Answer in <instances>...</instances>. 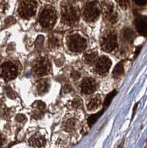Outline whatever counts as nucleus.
Segmentation results:
<instances>
[{"label": "nucleus", "instance_id": "obj_28", "mask_svg": "<svg viewBox=\"0 0 147 148\" xmlns=\"http://www.w3.org/2000/svg\"><path fill=\"white\" fill-rule=\"evenodd\" d=\"M135 4L140 6H144L147 4V0H134Z\"/></svg>", "mask_w": 147, "mask_h": 148}, {"label": "nucleus", "instance_id": "obj_1", "mask_svg": "<svg viewBox=\"0 0 147 148\" xmlns=\"http://www.w3.org/2000/svg\"><path fill=\"white\" fill-rule=\"evenodd\" d=\"M62 16L64 23L74 25L79 19V9L71 4L64 5L62 8Z\"/></svg>", "mask_w": 147, "mask_h": 148}, {"label": "nucleus", "instance_id": "obj_3", "mask_svg": "<svg viewBox=\"0 0 147 148\" xmlns=\"http://www.w3.org/2000/svg\"><path fill=\"white\" fill-rule=\"evenodd\" d=\"M37 4L34 0H25L21 2L18 9V15L24 18H29L36 14Z\"/></svg>", "mask_w": 147, "mask_h": 148}, {"label": "nucleus", "instance_id": "obj_15", "mask_svg": "<svg viewBox=\"0 0 147 148\" xmlns=\"http://www.w3.org/2000/svg\"><path fill=\"white\" fill-rule=\"evenodd\" d=\"M101 103V98L99 96H95L89 101L87 104V108L89 110H95L100 106Z\"/></svg>", "mask_w": 147, "mask_h": 148}, {"label": "nucleus", "instance_id": "obj_18", "mask_svg": "<svg viewBox=\"0 0 147 148\" xmlns=\"http://www.w3.org/2000/svg\"><path fill=\"white\" fill-rule=\"evenodd\" d=\"M123 73H124V62H120L114 68L113 75L114 76L118 77L121 76Z\"/></svg>", "mask_w": 147, "mask_h": 148}, {"label": "nucleus", "instance_id": "obj_10", "mask_svg": "<svg viewBox=\"0 0 147 148\" xmlns=\"http://www.w3.org/2000/svg\"><path fill=\"white\" fill-rule=\"evenodd\" d=\"M112 65V62L107 56H101L98 59L95 64V71L99 74H104L109 71Z\"/></svg>", "mask_w": 147, "mask_h": 148}, {"label": "nucleus", "instance_id": "obj_27", "mask_svg": "<svg viewBox=\"0 0 147 148\" xmlns=\"http://www.w3.org/2000/svg\"><path fill=\"white\" fill-rule=\"evenodd\" d=\"M16 120L19 122H22V121H24L25 119H26V116L23 114H18L16 117Z\"/></svg>", "mask_w": 147, "mask_h": 148}, {"label": "nucleus", "instance_id": "obj_33", "mask_svg": "<svg viewBox=\"0 0 147 148\" xmlns=\"http://www.w3.org/2000/svg\"><path fill=\"white\" fill-rule=\"evenodd\" d=\"M5 136H4L2 134V133H0V147L2 146V145L4 144V142H5Z\"/></svg>", "mask_w": 147, "mask_h": 148}, {"label": "nucleus", "instance_id": "obj_17", "mask_svg": "<svg viewBox=\"0 0 147 148\" xmlns=\"http://www.w3.org/2000/svg\"><path fill=\"white\" fill-rule=\"evenodd\" d=\"M103 113H104V110L100 111V112H98V113H95V114H93L92 115V116H90V117L88 118V120H87V123H88L89 126L92 127V125H93L96 121H97V120L98 119V118L101 116Z\"/></svg>", "mask_w": 147, "mask_h": 148}, {"label": "nucleus", "instance_id": "obj_7", "mask_svg": "<svg viewBox=\"0 0 147 148\" xmlns=\"http://www.w3.org/2000/svg\"><path fill=\"white\" fill-rule=\"evenodd\" d=\"M118 38L115 32H109L103 38L101 42V47L106 52H111L117 47Z\"/></svg>", "mask_w": 147, "mask_h": 148}, {"label": "nucleus", "instance_id": "obj_30", "mask_svg": "<svg viewBox=\"0 0 147 148\" xmlns=\"http://www.w3.org/2000/svg\"><path fill=\"white\" fill-rule=\"evenodd\" d=\"M72 77L75 80H78L81 77V73L79 72H78V71H74L72 73Z\"/></svg>", "mask_w": 147, "mask_h": 148}, {"label": "nucleus", "instance_id": "obj_34", "mask_svg": "<svg viewBox=\"0 0 147 148\" xmlns=\"http://www.w3.org/2000/svg\"><path fill=\"white\" fill-rule=\"evenodd\" d=\"M140 47H137V51H136L135 52V55L137 56V54H138V53H139V51H140Z\"/></svg>", "mask_w": 147, "mask_h": 148}, {"label": "nucleus", "instance_id": "obj_19", "mask_svg": "<svg viewBox=\"0 0 147 148\" xmlns=\"http://www.w3.org/2000/svg\"><path fill=\"white\" fill-rule=\"evenodd\" d=\"M124 39L128 42H132L135 37V34L132 31V30L129 28H126L124 30Z\"/></svg>", "mask_w": 147, "mask_h": 148}, {"label": "nucleus", "instance_id": "obj_6", "mask_svg": "<svg viewBox=\"0 0 147 148\" xmlns=\"http://www.w3.org/2000/svg\"><path fill=\"white\" fill-rule=\"evenodd\" d=\"M0 75L5 81H10L17 76V68L14 63L7 62L2 64L0 68Z\"/></svg>", "mask_w": 147, "mask_h": 148}, {"label": "nucleus", "instance_id": "obj_14", "mask_svg": "<svg viewBox=\"0 0 147 148\" xmlns=\"http://www.w3.org/2000/svg\"><path fill=\"white\" fill-rule=\"evenodd\" d=\"M50 88V82L47 79L41 80L36 84V90L39 95L44 94Z\"/></svg>", "mask_w": 147, "mask_h": 148}, {"label": "nucleus", "instance_id": "obj_4", "mask_svg": "<svg viewBox=\"0 0 147 148\" xmlns=\"http://www.w3.org/2000/svg\"><path fill=\"white\" fill-rule=\"evenodd\" d=\"M67 45L70 51L75 53L81 52L87 47V40L79 34H73L68 38Z\"/></svg>", "mask_w": 147, "mask_h": 148}, {"label": "nucleus", "instance_id": "obj_29", "mask_svg": "<svg viewBox=\"0 0 147 148\" xmlns=\"http://www.w3.org/2000/svg\"><path fill=\"white\" fill-rule=\"evenodd\" d=\"M14 22H15V20H14V18H13V17H8L5 20V23L6 25H11Z\"/></svg>", "mask_w": 147, "mask_h": 148}, {"label": "nucleus", "instance_id": "obj_21", "mask_svg": "<svg viewBox=\"0 0 147 148\" xmlns=\"http://www.w3.org/2000/svg\"><path fill=\"white\" fill-rule=\"evenodd\" d=\"M49 44L50 47H58L60 44V40L55 36H52L49 39Z\"/></svg>", "mask_w": 147, "mask_h": 148}, {"label": "nucleus", "instance_id": "obj_32", "mask_svg": "<svg viewBox=\"0 0 147 148\" xmlns=\"http://www.w3.org/2000/svg\"><path fill=\"white\" fill-rule=\"evenodd\" d=\"M72 90V87L70 85V84H66L64 87V92H68Z\"/></svg>", "mask_w": 147, "mask_h": 148}, {"label": "nucleus", "instance_id": "obj_13", "mask_svg": "<svg viewBox=\"0 0 147 148\" xmlns=\"http://www.w3.org/2000/svg\"><path fill=\"white\" fill-rule=\"evenodd\" d=\"M45 139L42 136H41L39 133H36L32 136L29 140V143L31 147H41L45 145Z\"/></svg>", "mask_w": 147, "mask_h": 148}, {"label": "nucleus", "instance_id": "obj_26", "mask_svg": "<svg viewBox=\"0 0 147 148\" xmlns=\"http://www.w3.org/2000/svg\"><path fill=\"white\" fill-rule=\"evenodd\" d=\"M7 94L8 96V97H10V99H15L16 97V94L15 92L13 91V90L11 89L10 88H7Z\"/></svg>", "mask_w": 147, "mask_h": 148}, {"label": "nucleus", "instance_id": "obj_22", "mask_svg": "<svg viewBox=\"0 0 147 148\" xmlns=\"http://www.w3.org/2000/svg\"><path fill=\"white\" fill-rule=\"evenodd\" d=\"M75 124H76V121L74 119H69L67 121V124H66V130L68 132L73 130L75 129Z\"/></svg>", "mask_w": 147, "mask_h": 148}, {"label": "nucleus", "instance_id": "obj_24", "mask_svg": "<svg viewBox=\"0 0 147 148\" xmlns=\"http://www.w3.org/2000/svg\"><path fill=\"white\" fill-rule=\"evenodd\" d=\"M129 3H130V0H119V5L124 10L129 8Z\"/></svg>", "mask_w": 147, "mask_h": 148}, {"label": "nucleus", "instance_id": "obj_5", "mask_svg": "<svg viewBox=\"0 0 147 148\" xmlns=\"http://www.w3.org/2000/svg\"><path fill=\"white\" fill-rule=\"evenodd\" d=\"M100 14V8L98 2L92 1L86 5L84 10V16L85 19L90 22H94L98 18Z\"/></svg>", "mask_w": 147, "mask_h": 148}, {"label": "nucleus", "instance_id": "obj_31", "mask_svg": "<svg viewBox=\"0 0 147 148\" xmlns=\"http://www.w3.org/2000/svg\"><path fill=\"white\" fill-rule=\"evenodd\" d=\"M81 105V101H80V100H74L73 101H72V106L74 107V108H79V107Z\"/></svg>", "mask_w": 147, "mask_h": 148}, {"label": "nucleus", "instance_id": "obj_9", "mask_svg": "<svg viewBox=\"0 0 147 148\" xmlns=\"http://www.w3.org/2000/svg\"><path fill=\"white\" fill-rule=\"evenodd\" d=\"M101 8L104 16L105 17L106 19L112 23H115L117 21L118 16L114 10L113 4L109 1H104L102 4Z\"/></svg>", "mask_w": 147, "mask_h": 148}, {"label": "nucleus", "instance_id": "obj_23", "mask_svg": "<svg viewBox=\"0 0 147 148\" xmlns=\"http://www.w3.org/2000/svg\"><path fill=\"white\" fill-rule=\"evenodd\" d=\"M34 106L35 107V108H38L39 110H44L46 108V104L41 101H37L34 103Z\"/></svg>", "mask_w": 147, "mask_h": 148}, {"label": "nucleus", "instance_id": "obj_2", "mask_svg": "<svg viewBox=\"0 0 147 148\" xmlns=\"http://www.w3.org/2000/svg\"><path fill=\"white\" fill-rule=\"evenodd\" d=\"M56 12L53 7L47 6L41 12L39 15V22L44 28H50L54 25L56 21Z\"/></svg>", "mask_w": 147, "mask_h": 148}, {"label": "nucleus", "instance_id": "obj_11", "mask_svg": "<svg viewBox=\"0 0 147 148\" xmlns=\"http://www.w3.org/2000/svg\"><path fill=\"white\" fill-rule=\"evenodd\" d=\"M81 91L84 94H91L96 89V82L92 78H86L83 80L81 85Z\"/></svg>", "mask_w": 147, "mask_h": 148}, {"label": "nucleus", "instance_id": "obj_16", "mask_svg": "<svg viewBox=\"0 0 147 148\" xmlns=\"http://www.w3.org/2000/svg\"><path fill=\"white\" fill-rule=\"evenodd\" d=\"M98 59V53L93 51V52H90L84 56V60L87 64H92L95 62Z\"/></svg>", "mask_w": 147, "mask_h": 148}, {"label": "nucleus", "instance_id": "obj_20", "mask_svg": "<svg viewBox=\"0 0 147 148\" xmlns=\"http://www.w3.org/2000/svg\"><path fill=\"white\" fill-rule=\"evenodd\" d=\"M117 94V91L116 90H114L113 91H112L111 92H109L108 95L106 97L105 100H104V107H108L109 104H110L111 101L113 99V98L116 96V95Z\"/></svg>", "mask_w": 147, "mask_h": 148}, {"label": "nucleus", "instance_id": "obj_8", "mask_svg": "<svg viewBox=\"0 0 147 148\" xmlns=\"http://www.w3.org/2000/svg\"><path fill=\"white\" fill-rule=\"evenodd\" d=\"M34 72L38 76H44L50 72L51 67L49 61L45 57H41L36 61L34 65Z\"/></svg>", "mask_w": 147, "mask_h": 148}, {"label": "nucleus", "instance_id": "obj_12", "mask_svg": "<svg viewBox=\"0 0 147 148\" xmlns=\"http://www.w3.org/2000/svg\"><path fill=\"white\" fill-rule=\"evenodd\" d=\"M136 27L141 35H147V18L145 17H138L136 19Z\"/></svg>", "mask_w": 147, "mask_h": 148}, {"label": "nucleus", "instance_id": "obj_25", "mask_svg": "<svg viewBox=\"0 0 147 148\" xmlns=\"http://www.w3.org/2000/svg\"><path fill=\"white\" fill-rule=\"evenodd\" d=\"M44 42V37L42 36H39V37L37 38L36 41V46L37 47H39L40 48L42 46Z\"/></svg>", "mask_w": 147, "mask_h": 148}]
</instances>
